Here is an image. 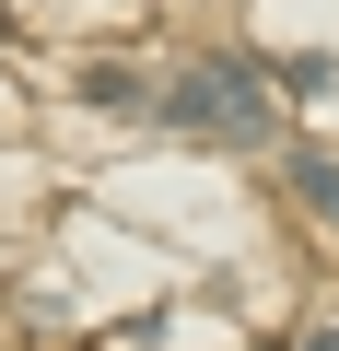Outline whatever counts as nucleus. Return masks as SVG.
Here are the masks:
<instances>
[{
  "label": "nucleus",
  "mask_w": 339,
  "mask_h": 351,
  "mask_svg": "<svg viewBox=\"0 0 339 351\" xmlns=\"http://www.w3.org/2000/svg\"><path fill=\"white\" fill-rule=\"evenodd\" d=\"M152 117H164V129H199V141H269V129H281L246 59H188L176 82L152 94Z\"/></svg>",
  "instance_id": "nucleus-1"
},
{
  "label": "nucleus",
  "mask_w": 339,
  "mask_h": 351,
  "mask_svg": "<svg viewBox=\"0 0 339 351\" xmlns=\"http://www.w3.org/2000/svg\"><path fill=\"white\" fill-rule=\"evenodd\" d=\"M292 188H304V199H316V211L339 223V164H316V152H304V164H292Z\"/></svg>",
  "instance_id": "nucleus-2"
}]
</instances>
